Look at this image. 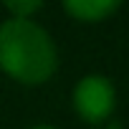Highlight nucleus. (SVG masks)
Instances as JSON below:
<instances>
[{
	"instance_id": "f03ea898",
	"label": "nucleus",
	"mask_w": 129,
	"mask_h": 129,
	"mask_svg": "<svg viewBox=\"0 0 129 129\" xmlns=\"http://www.w3.org/2000/svg\"><path fill=\"white\" fill-rule=\"evenodd\" d=\"M74 106L81 119L99 124L114 111V86L106 76H84L74 89Z\"/></svg>"
},
{
	"instance_id": "20e7f679",
	"label": "nucleus",
	"mask_w": 129,
	"mask_h": 129,
	"mask_svg": "<svg viewBox=\"0 0 129 129\" xmlns=\"http://www.w3.org/2000/svg\"><path fill=\"white\" fill-rule=\"evenodd\" d=\"M5 8H8V13H10L13 18H18V20H30V15H33L36 10H41L43 3H41V0H10V3H5Z\"/></svg>"
},
{
	"instance_id": "f257e3e1",
	"label": "nucleus",
	"mask_w": 129,
	"mask_h": 129,
	"mask_svg": "<svg viewBox=\"0 0 129 129\" xmlns=\"http://www.w3.org/2000/svg\"><path fill=\"white\" fill-rule=\"evenodd\" d=\"M58 66L53 38L33 20L10 18L0 25V69L20 84H43Z\"/></svg>"
},
{
	"instance_id": "39448f33",
	"label": "nucleus",
	"mask_w": 129,
	"mask_h": 129,
	"mask_svg": "<svg viewBox=\"0 0 129 129\" xmlns=\"http://www.w3.org/2000/svg\"><path fill=\"white\" fill-rule=\"evenodd\" d=\"M33 129H53V126H33Z\"/></svg>"
},
{
	"instance_id": "7ed1b4c3",
	"label": "nucleus",
	"mask_w": 129,
	"mask_h": 129,
	"mask_svg": "<svg viewBox=\"0 0 129 129\" xmlns=\"http://www.w3.org/2000/svg\"><path fill=\"white\" fill-rule=\"evenodd\" d=\"M116 8H119L116 0H66L63 3V10L69 15H74L76 20H86V23L104 20Z\"/></svg>"
}]
</instances>
